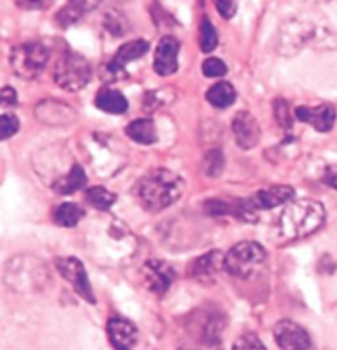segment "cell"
I'll return each instance as SVG.
<instances>
[{
    "instance_id": "6da1fadb",
    "label": "cell",
    "mask_w": 337,
    "mask_h": 350,
    "mask_svg": "<svg viewBox=\"0 0 337 350\" xmlns=\"http://www.w3.org/2000/svg\"><path fill=\"white\" fill-rule=\"evenodd\" d=\"M304 46L319 50L337 48V35L329 27H321L306 18L288 20L282 27L277 40V50L283 56H295Z\"/></svg>"
},
{
    "instance_id": "7a4b0ae2",
    "label": "cell",
    "mask_w": 337,
    "mask_h": 350,
    "mask_svg": "<svg viewBox=\"0 0 337 350\" xmlns=\"http://www.w3.org/2000/svg\"><path fill=\"white\" fill-rule=\"evenodd\" d=\"M185 181L174 171L152 170L137 183L135 194L140 204L150 213H160L181 198Z\"/></svg>"
},
{
    "instance_id": "3957f363",
    "label": "cell",
    "mask_w": 337,
    "mask_h": 350,
    "mask_svg": "<svg viewBox=\"0 0 337 350\" xmlns=\"http://www.w3.org/2000/svg\"><path fill=\"white\" fill-rule=\"evenodd\" d=\"M326 221L324 206L312 199H298L291 201L278 221L280 235L286 240H299L314 234Z\"/></svg>"
},
{
    "instance_id": "277c9868",
    "label": "cell",
    "mask_w": 337,
    "mask_h": 350,
    "mask_svg": "<svg viewBox=\"0 0 337 350\" xmlns=\"http://www.w3.org/2000/svg\"><path fill=\"white\" fill-rule=\"evenodd\" d=\"M92 77L91 63L78 53H64L56 61L53 69V79L61 89L76 92L84 89Z\"/></svg>"
},
{
    "instance_id": "5b68a950",
    "label": "cell",
    "mask_w": 337,
    "mask_h": 350,
    "mask_svg": "<svg viewBox=\"0 0 337 350\" xmlns=\"http://www.w3.org/2000/svg\"><path fill=\"white\" fill-rule=\"evenodd\" d=\"M267 250L257 242H241L224 256V270L235 278H249L265 263Z\"/></svg>"
},
{
    "instance_id": "8992f818",
    "label": "cell",
    "mask_w": 337,
    "mask_h": 350,
    "mask_svg": "<svg viewBox=\"0 0 337 350\" xmlns=\"http://www.w3.org/2000/svg\"><path fill=\"white\" fill-rule=\"evenodd\" d=\"M48 55L46 46L40 42H27L15 46L10 53V66L20 79L33 81L46 68Z\"/></svg>"
},
{
    "instance_id": "52a82bcc",
    "label": "cell",
    "mask_w": 337,
    "mask_h": 350,
    "mask_svg": "<svg viewBox=\"0 0 337 350\" xmlns=\"http://www.w3.org/2000/svg\"><path fill=\"white\" fill-rule=\"evenodd\" d=\"M56 268L66 282L71 283L75 291L81 298H84L87 303H96L94 291H92L91 283H89L87 273L84 270V265L75 256H66V258L56 260Z\"/></svg>"
},
{
    "instance_id": "ba28073f",
    "label": "cell",
    "mask_w": 337,
    "mask_h": 350,
    "mask_svg": "<svg viewBox=\"0 0 337 350\" xmlns=\"http://www.w3.org/2000/svg\"><path fill=\"white\" fill-rule=\"evenodd\" d=\"M35 116L42 124L51 125V127H63L70 125L76 120L78 113L71 105L61 103L56 99H46L36 104Z\"/></svg>"
},
{
    "instance_id": "9c48e42d",
    "label": "cell",
    "mask_w": 337,
    "mask_h": 350,
    "mask_svg": "<svg viewBox=\"0 0 337 350\" xmlns=\"http://www.w3.org/2000/svg\"><path fill=\"white\" fill-rule=\"evenodd\" d=\"M273 337L282 350H308L311 345L310 334L293 321L283 319L275 325Z\"/></svg>"
},
{
    "instance_id": "30bf717a",
    "label": "cell",
    "mask_w": 337,
    "mask_h": 350,
    "mask_svg": "<svg viewBox=\"0 0 337 350\" xmlns=\"http://www.w3.org/2000/svg\"><path fill=\"white\" fill-rule=\"evenodd\" d=\"M141 275H144L145 286L155 295H165L176 278L173 268L161 260H148L141 268Z\"/></svg>"
},
{
    "instance_id": "8fae6325",
    "label": "cell",
    "mask_w": 337,
    "mask_h": 350,
    "mask_svg": "<svg viewBox=\"0 0 337 350\" xmlns=\"http://www.w3.org/2000/svg\"><path fill=\"white\" fill-rule=\"evenodd\" d=\"M232 133L235 144L242 150H252L258 145L262 130L257 119L250 112H237L232 119Z\"/></svg>"
},
{
    "instance_id": "7c38bea8",
    "label": "cell",
    "mask_w": 337,
    "mask_h": 350,
    "mask_svg": "<svg viewBox=\"0 0 337 350\" xmlns=\"http://www.w3.org/2000/svg\"><path fill=\"white\" fill-rule=\"evenodd\" d=\"M107 336L116 350H132L139 340V331H137L135 324L119 316L109 319Z\"/></svg>"
},
{
    "instance_id": "4fadbf2b",
    "label": "cell",
    "mask_w": 337,
    "mask_h": 350,
    "mask_svg": "<svg viewBox=\"0 0 337 350\" xmlns=\"http://www.w3.org/2000/svg\"><path fill=\"white\" fill-rule=\"evenodd\" d=\"M178 53H180V42L172 35L163 36L158 42L155 50L153 68L160 76H172L178 71Z\"/></svg>"
},
{
    "instance_id": "5bb4252c",
    "label": "cell",
    "mask_w": 337,
    "mask_h": 350,
    "mask_svg": "<svg viewBox=\"0 0 337 350\" xmlns=\"http://www.w3.org/2000/svg\"><path fill=\"white\" fill-rule=\"evenodd\" d=\"M295 117L304 124L311 125L318 132H329L336 124V109L329 104L318 105V107H308V105H299L295 109Z\"/></svg>"
},
{
    "instance_id": "9a60e30c",
    "label": "cell",
    "mask_w": 337,
    "mask_h": 350,
    "mask_svg": "<svg viewBox=\"0 0 337 350\" xmlns=\"http://www.w3.org/2000/svg\"><path fill=\"white\" fill-rule=\"evenodd\" d=\"M103 0H68L66 5L56 14V23L61 28H68L78 23L87 12L99 7Z\"/></svg>"
},
{
    "instance_id": "2e32d148",
    "label": "cell",
    "mask_w": 337,
    "mask_h": 350,
    "mask_svg": "<svg viewBox=\"0 0 337 350\" xmlns=\"http://www.w3.org/2000/svg\"><path fill=\"white\" fill-rule=\"evenodd\" d=\"M224 256L226 255H222L221 252L217 250L199 256L198 260H194L193 265H191L189 275L193 276V278L201 280V282L214 278V276L219 273V270L224 268Z\"/></svg>"
},
{
    "instance_id": "e0dca14e",
    "label": "cell",
    "mask_w": 337,
    "mask_h": 350,
    "mask_svg": "<svg viewBox=\"0 0 337 350\" xmlns=\"http://www.w3.org/2000/svg\"><path fill=\"white\" fill-rule=\"evenodd\" d=\"M295 198V189L291 186H271V188L262 189L255 194L254 202L257 206V209H273V207L286 204L291 199Z\"/></svg>"
},
{
    "instance_id": "ac0fdd59",
    "label": "cell",
    "mask_w": 337,
    "mask_h": 350,
    "mask_svg": "<svg viewBox=\"0 0 337 350\" xmlns=\"http://www.w3.org/2000/svg\"><path fill=\"white\" fill-rule=\"evenodd\" d=\"M86 183H87V178H86V173H84L83 166L72 165V168L68 171L64 176L58 178V180L53 183V189H55L58 194L66 196V194H72L76 193V191L83 189L84 186H86Z\"/></svg>"
},
{
    "instance_id": "d6986e66",
    "label": "cell",
    "mask_w": 337,
    "mask_h": 350,
    "mask_svg": "<svg viewBox=\"0 0 337 350\" xmlns=\"http://www.w3.org/2000/svg\"><path fill=\"white\" fill-rule=\"evenodd\" d=\"M125 133H127V137L132 138L135 144H140V145H152L158 140L155 122L152 119L133 120L132 124L127 125Z\"/></svg>"
},
{
    "instance_id": "ffe728a7",
    "label": "cell",
    "mask_w": 337,
    "mask_h": 350,
    "mask_svg": "<svg viewBox=\"0 0 337 350\" xmlns=\"http://www.w3.org/2000/svg\"><path fill=\"white\" fill-rule=\"evenodd\" d=\"M96 107L107 113H124L129 109V100L119 91L103 89L96 96Z\"/></svg>"
},
{
    "instance_id": "44dd1931",
    "label": "cell",
    "mask_w": 337,
    "mask_h": 350,
    "mask_svg": "<svg viewBox=\"0 0 337 350\" xmlns=\"http://www.w3.org/2000/svg\"><path fill=\"white\" fill-rule=\"evenodd\" d=\"M206 99H208V103L213 105V107L227 109L235 103L237 92H235L232 84L221 81V83H216L209 89L208 94H206Z\"/></svg>"
},
{
    "instance_id": "7402d4cb",
    "label": "cell",
    "mask_w": 337,
    "mask_h": 350,
    "mask_svg": "<svg viewBox=\"0 0 337 350\" xmlns=\"http://www.w3.org/2000/svg\"><path fill=\"white\" fill-rule=\"evenodd\" d=\"M150 43L147 40L139 38V40H133V42H127L124 43L122 46L117 50L116 56H113V63H117L119 66L125 68V64L130 63V61H137L140 59L145 53L148 51Z\"/></svg>"
},
{
    "instance_id": "603a6c76",
    "label": "cell",
    "mask_w": 337,
    "mask_h": 350,
    "mask_svg": "<svg viewBox=\"0 0 337 350\" xmlns=\"http://www.w3.org/2000/svg\"><path fill=\"white\" fill-rule=\"evenodd\" d=\"M84 217V209L75 202H63L55 209L53 219L61 227H75L78 226L81 219Z\"/></svg>"
},
{
    "instance_id": "cb8c5ba5",
    "label": "cell",
    "mask_w": 337,
    "mask_h": 350,
    "mask_svg": "<svg viewBox=\"0 0 337 350\" xmlns=\"http://www.w3.org/2000/svg\"><path fill=\"white\" fill-rule=\"evenodd\" d=\"M86 199L91 206H94L99 211L111 209L113 202H116V194L111 193L109 189L103 188V186H94V188L86 191Z\"/></svg>"
},
{
    "instance_id": "d4e9b609",
    "label": "cell",
    "mask_w": 337,
    "mask_h": 350,
    "mask_svg": "<svg viewBox=\"0 0 337 350\" xmlns=\"http://www.w3.org/2000/svg\"><path fill=\"white\" fill-rule=\"evenodd\" d=\"M217 31L214 28L213 22L208 17L202 18L201 27H199V44H201V50L204 53H211L216 50L217 46Z\"/></svg>"
},
{
    "instance_id": "484cf974",
    "label": "cell",
    "mask_w": 337,
    "mask_h": 350,
    "mask_svg": "<svg viewBox=\"0 0 337 350\" xmlns=\"http://www.w3.org/2000/svg\"><path fill=\"white\" fill-rule=\"evenodd\" d=\"M127 20L122 14L116 10H111L105 14L104 17V30L109 31L112 36H122L125 33V31L129 30L127 28Z\"/></svg>"
},
{
    "instance_id": "4316f807",
    "label": "cell",
    "mask_w": 337,
    "mask_h": 350,
    "mask_svg": "<svg viewBox=\"0 0 337 350\" xmlns=\"http://www.w3.org/2000/svg\"><path fill=\"white\" fill-rule=\"evenodd\" d=\"M99 76L104 83H119V81H124L129 77V72L125 71V68L119 66L117 63H113L111 59L107 64H103L99 69Z\"/></svg>"
},
{
    "instance_id": "83f0119b",
    "label": "cell",
    "mask_w": 337,
    "mask_h": 350,
    "mask_svg": "<svg viewBox=\"0 0 337 350\" xmlns=\"http://www.w3.org/2000/svg\"><path fill=\"white\" fill-rule=\"evenodd\" d=\"M273 112H275V119H277L280 127H283L285 130L293 127V116H291L290 104H288L286 100L283 99L275 100Z\"/></svg>"
},
{
    "instance_id": "f1b7e54d",
    "label": "cell",
    "mask_w": 337,
    "mask_h": 350,
    "mask_svg": "<svg viewBox=\"0 0 337 350\" xmlns=\"http://www.w3.org/2000/svg\"><path fill=\"white\" fill-rule=\"evenodd\" d=\"M18 129L20 122L17 116H14V113H3L0 117V138L2 140H9L10 137H14L18 132Z\"/></svg>"
},
{
    "instance_id": "f546056e",
    "label": "cell",
    "mask_w": 337,
    "mask_h": 350,
    "mask_svg": "<svg viewBox=\"0 0 337 350\" xmlns=\"http://www.w3.org/2000/svg\"><path fill=\"white\" fill-rule=\"evenodd\" d=\"M170 100H172V97L165 96L161 89L160 91H150L144 97V111L153 112L157 111V109H160L161 105L168 104Z\"/></svg>"
},
{
    "instance_id": "4dcf8cb0",
    "label": "cell",
    "mask_w": 337,
    "mask_h": 350,
    "mask_svg": "<svg viewBox=\"0 0 337 350\" xmlns=\"http://www.w3.org/2000/svg\"><path fill=\"white\" fill-rule=\"evenodd\" d=\"M222 166H224V157H222L221 150H213L208 153L204 160V171L208 176H217L221 173Z\"/></svg>"
},
{
    "instance_id": "1f68e13d",
    "label": "cell",
    "mask_w": 337,
    "mask_h": 350,
    "mask_svg": "<svg viewBox=\"0 0 337 350\" xmlns=\"http://www.w3.org/2000/svg\"><path fill=\"white\" fill-rule=\"evenodd\" d=\"M232 350H267V347L255 334H243L234 342Z\"/></svg>"
},
{
    "instance_id": "d6a6232c",
    "label": "cell",
    "mask_w": 337,
    "mask_h": 350,
    "mask_svg": "<svg viewBox=\"0 0 337 350\" xmlns=\"http://www.w3.org/2000/svg\"><path fill=\"white\" fill-rule=\"evenodd\" d=\"M202 75L206 77H222L227 75V66L222 59L208 58L202 63Z\"/></svg>"
},
{
    "instance_id": "836d02e7",
    "label": "cell",
    "mask_w": 337,
    "mask_h": 350,
    "mask_svg": "<svg viewBox=\"0 0 337 350\" xmlns=\"http://www.w3.org/2000/svg\"><path fill=\"white\" fill-rule=\"evenodd\" d=\"M214 5H216L219 15H221L222 18L230 20L235 14H237L239 2L237 0H214Z\"/></svg>"
},
{
    "instance_id": "e575fe53",
    "label": "cell",
    "mask_w": 337,
    "mask_h": 350,
    "mask_svg": "<svg viewBox=\"0 0 337 350\" xmlns=\"http://www.w3.org/2000/svg\"><path fill=\"white\" fill-rule=\"evenodd\" d=\"M22 10H44L55 3V0H14Z\"/></svg>"
},
{
    "instance_id": "d590c367",
    "label": "cell",
    "mask_w": 337,
    "mask_h": 350,
    "mask_svg": "<svg viewBox=\"0 0 337 350\" xmlns=\"http://www.w3.org/2000/svg\"><path fill=\"white\" fill-rule=\"evenodd\" d=\"M0 103H2L3 109H9L17 105V92L14 88H3L2 94H0Z\"/></svg>"
},
{
    "instance_id": "8d00e7d4",
    "label": "cell",
    "mask_w": 337,
    "mask_h": 350,
    "mask_svg": "<svg viewBox=\"0 0 337 350\" xmlns=\"http://www.w3.org/2000/svg\"><path fill=\"white\" fill-rule=\"evenodd\" d=\"M324 183L331 188L337 189V166H329L324 173Z\"/></svg>"
},
{
    "instance_id": "74e56055",
    "label": "cell",
    "mask_w": 337,
    "mask_h": 350,
    "mask_svg": "<svg viewBox=\"0 0 337 350\" xmlns=\"http://www.w3.org/2000/svg\"><path fill=\"white\" fill-rule=\"evenodd\" d=\"M311 2H316V3H321V2H326V0H311Z\"/></svg>"
}]
</instances>
